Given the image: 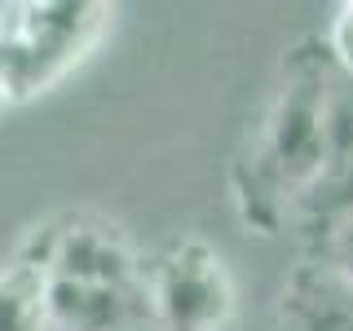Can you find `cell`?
Returning a JSON list of instances; mask_svg holds the SVG:
<instances>
[{"label": "cell", "mask_w": 353, "mask_h": 331, "mask_svg": "<svg viewBox=\"0 0 353 331\" xmlns=\"http://www.w3.org/2000/svg\"><path fill=\"white\" fill-rule=\"evenodd\" d=\"M261 177L270 199L279 203L287 185H309L331 163V106L323 93V75H287V88L274 106L261 141Z\"/></svg>", "instance_id": "1"}, {"label": "cell", "mask_w": 353, "mask_h": 331, "mask_svg": "<svg viewBox=\"0 0 353 331\" xmlns=\"http://www.w3.org/2000/svg\"><path fill=\"white\" fill-rule=\"evenodd\" d=\"M230 279L221 257L203 243H185L159 265L150 283V305L159 331H221L230 318Z\"/></svg>", "instance_id": "2"}, {"label": "cell", "mask_w": 353, "mask_h": 331, "mask_svg": "<svg viewBox=\"0 0 353 331\" xmlns=\"http://www.w3.org/2000/svg\"><path fill=\"white\" fill-rule=\"evenodd\" d=\"M279 331H353V274L336 261H305L283 283Z\"/></svg>", "instance_id": "3"}, {"label": "cell", "mask_w": 353, "mask_h": 331, "mask_svg": "<svg viewBox=\"0 0 353 331\" xmlns=\"http://www.w3.org/2000/svg\"><path fill=\"white\" fill-rule=\"evenodd\" d=\"M44 270H49V279L88 283V287H137V265H132L128 248L102 225L58 230Z\"/></svg>", "instance_id": "4"}, {"label": "cell", "mask_w": 353, "mask_h": 331, "mask_svg": "<svg viewBox=\"0 0 353 331\" xmlns=\"http://www.w3.org/2000/svg\"><path fill=\"white\" fill-rule=\"evenodd\" d=\"M0 331H49V270L18 261L0 274Z\"/></svg>", "instance_id": "5"}, {"label": "cell", "mask_w": 353, "mask_h": 331, "mask_svg": "<svg viewBox=\"0 0 353 331\" xmlns=\"http://www.w3.org/2000/svg\"><path fill=\"white\" fill-rule=\"evenodd\" d=\"M327 49L345 71H353V5H340L336 18H331V31H327Z\"/></svg>", "instance_id": "6"}, {"label": "cell", "mask_w": 353, "mask_h": 331, "mask_svg": "<svg viewBox=\"0 0 353 331\" xmlns=\"http://www.w3.org/2000/svg\"><path fill=\"white\" fill-rule=\"evenodd\" d=\"M327 261H336L345 274H353V208L336 221L331 230V243H327Z\"/></svg>", "instance_id": "7"}]
</instances>
